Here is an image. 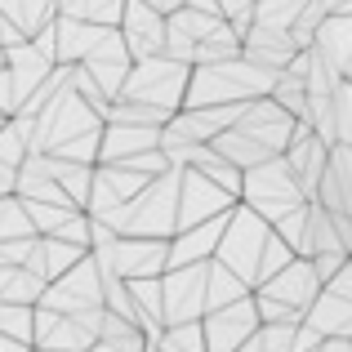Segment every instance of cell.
I'll list each match as a JSON object with an SVG mask.
<instances>
[{
    "mask_svg": "<svg viewBox=\"0 0 352 352\" xmlns=\"http://www.w3.org/2000/svg\"><path fill=\"white\" fill-rule=\"evenodd\" d=\"M281 72H267L250 63L245 54L232 63H210V67H192L188 103L183 107H245L254 98H272Z\"/></svg>",
    "mask_w": 352,
    "mask_h": 352,
    "instance_id": "6da1fadb",
    "label": "cell"
},
{
    "mask_svg": "<svg viewBox=\"0 0 352 352\" xmlns=\"http://www.w3.org/2000/svg\"><path fill=\"white\" fill-rule=\"evenodd\" d=\"M179 197H183V170H170L152 179L120 214L103 219L120 236H147V241H174L179 236Z\"/></svg>",
    "mask_w": 352,
    "mask_h": 352,
    "instance_id": "7a4b0ae2",
    "label": "cell"
},
{
    "mask_svg": "<svg viewBox=\"0 0 352 352\" xmlns=\"http://www.w3.org/2000/svg\"><path fill=\"white\" fill-rule=\"evenodd\" d=\"M241 201L276 228L285 214H294L299 206H308V192H303L299 174L290 170V161H285V156H276V161H263V165H254V170H245Z\"/></svg>",
    "mask_w": 352,
    "mask_h": 352,
    "instance_id": "3957f363",
    "label": "cell"
},
{
    "mask_svg": "<svg viewBox=\"0 0 352 352\" xmlns=\"http://www.w3.org/2000/svg\"><path fill=\"white\" fill-rule=\"evenodd\" d=\"M107 120L76 94V89H63L58 98H50L41 116H36V138H32V152H63L67 143L76 138H89V134H103Z\"/></svg>",
    "mask_w": 352,
    "mask_h": 352,
    "instance_id": "277c9868",
    "label": "cell"
},
{
    "mask_svg": "<svg viewBox=\"0 0 352 352\" xmlns=\"http://www.w3.org/2000/svg\"><path fill=\"white\" fill-rule=\"evenodd\" d=\"M272 236H276L272 223L241 201V206L232 210V219H228L223 241H219V263L232 267L250 290H258V267H263V254H267V241Z\"/></svg>",
    "mask_w": 352,
    "mask_h": 352,
    "instance_id": "5b68a950",
    "label": "cell"
},
{
    "mask_svg": "<svg viewBox=\"0 0 352 352\" xmlns=\"http://www.w3.org/2000/svg\"><path fill=\"white\" fill-rule=\"evenodd\" d=\"M188 85H192V67L161 54V58L134 63V72H129L120 98H129V103H147V107H161V112H174V116H179L183 103H188Z\"/></svg>",
    "mask_w": 352,
    "mask_h": 352,
    "instance_id": "8992f818",
    "label": "cell"
},
{
    "mask_svg": "<svg viewBox=\"0 0 352 352\" xmlns=\"http://www.w3.org/2000/svg\"><path fill=\"white\" fill-rule=\"evenodd\" d=\"M94 263L103 276L120 281H147V276L170 272V241H147V236H120L116 245L94 250Z\"/></svg>",
    "mask_w": 352,
    "mask_h": 352,
    "instance_id": "52a82bcc",
    "label": "cell"
},
{
    "mask_svg": "<svg viewBox=\"0 0 352 352\" xmlns=\"http://www.w3.org/2000/svg\"><path fill=\"white\" fill-rule=\"evenodd\" d=\"M161 285H165V326H188V321L210 317V263L170 267Z\"/></svg>",
    "mask_w": 352,
    "mask_h": 352,
    "instance_id": "ba28073f",
    "label": "cell"
},
{
    "mask_svg": "<svg viewBox=\"0 0 352 352\" xmlns=\"http://www.w3.org/2000/svg\"><path fill=\"white\" fill-rule=\"evenodd\" d=\"M41 308L63 312V317H85V312L107 308V303H103V272H98L94 254H89L85 263H76L67 276L50 281V290H45Z\"/></svg>",
    "mask_w": 352,
    "mask_h": 352,
    "instance_id": "9c48e42d",
    "label": "cell"
},
{
    "mask_svg": "<svg viewBox=\"0 0 352 352\" xmlns=\"http://www.w3.org/2000/svg\"><path fill=\"white\" fill-rule=\"evenodd\" d=\"M299 125H303V120H294L281 103H276V98H254V103L245 107V116L236 120L241 134H250L258 147H263V152H272V156H285V152H290Z\"/></svg>",
    "mask_w": 352,
    "mask_h": 352,
    "instance_id": "30bf717a",
    "label": "cell"
},
{
    "mask_svg": "<svg viewBox=\"0 0 352 352\" xmlns=\"http://www.w3.org/2000/svg\"><path fill=\"white\" fill-rule=\"evenodd\" d=\"M232 206H241V201L232 197V192H223L214 179H206L201 170H183L179 232H188V228H201V223H210V219H223Z\"/></svg>",
    "mask_w": 352,
    "mask_h": 352,
    "instance_id": "8fae6325",
    "label": "cell"
},
{
    "mask_svg": "<svg viewBox=\"0 0 352 352\" xmlns=\"http://www.w3.org/2000/svg\"><path fill=\"white\" fill-rule=\"evenodd\" d=\"M258 326H263V317H258V299L250 294V299L232 303V308H219L206 317V344L210 352H236L245 348L250 339L258 335Z\"/></svg>",
    "mask_w": 352,
    "mask_h": 352,
    "instance_id": "7c38bea8",
    "label": "cell"
},
{
    "mask_svg": "<svg viewBox=\"0 0 352 352\" xmlns=\"http://www.w3.org/2000/svg\"><path fill=\"white\" fill-rule=\"evenodd\" d=\"M120 36H125L134 63L161 58V54H165V41H170V18H165L161 9H152L147 0H129L125 23H120Z\"/></svg>",
    "mask_w": 352,
    "mask_h": 352,
    "instance_id": "4fadbf2b",
    "label": "cell"
},
{
    "mask_svg": "<svg viewBox=\"0 0 352 352\" xmlns=\"http://www.w3.org/2000/svg\"><path fill=\"white\" fill-rule=\"evenodd\" d=\"M147 183H152V179H147V174H138V170H129V165H98V174H94V197H89V210H85V214H94V219L120 214V210H125L129 201L147 188Z\"/></svg>",
    "mask_w": 352,
    "mask_h": 352,
    "instance_id": "5bb4252c",
    "label": "cell"
},
{
    "mask_svg": "<svg viewBox=\"0 0 352 352\" xmlns=\"http://www.w3.org/2000/svg\"><path fill=\"white\" fill-rule=\"evenodd\" d=\"M321 290H326V281L317 276L312 258H294L285 272H276L272 281L258 285L254 294H267V299H276V303H290V308H299L303 317H308V308L321 299Z\"/></svg>",
    "mask_w": 352,
    "mask_h": 352,
    "instance_id": "9a60e30c",
    "label": "cell"
},
{
    "mask_svg": "<svg viewBox=\"0 0 352 352\" xmlns=\"http://www.w3.org/2000/svg\"><path fill=\"white\" fill-rule=\"evenodd\" d=\"M80 67H85L89 76H94L98 85L107 89V98L116 103L120 89H125V80H129V72H134V54H129V45H125V36H120V27L103 36V45H98V50L89 54Z\"/></svg>",
    "mask_w": 352,
    "mask_h": 352,
    "instance_id": "2e32d148",
    "label": "cell"
},
{
    "mask_svg": "<svg viewBox=\"0 0 352 352\" xmlns=\"http://www.w3.org/2000/svg\"><path fill=\"white\" fill-rule=\"evenodd\" d=\"M36 348H45V352H94L98 335L80 317H63V312L41 308L36 312Z\"/></svg>",
    "mask_w": 352,
    "mask_h": 352,
    "instance_id": "e0dca14e",
    "label": "cell"
},
{
    "mask_svg": "<svg viewBox=\"0 0 352 352\" xmlns=\"http://www.w3.org/2000/svg\"><path fill=\"white\" fill-rule=\"evenodd\" d=\"M236 210V206H232ZM232 210H228L223 219H210V223L201 228H188V232H179L170 241V267H192V263H214L219 258V241L228 232V219H232Z\"/></svg>",
    "mask_w": 352,
    "mask_h": 352,
    "instance_id": "ac0fdd59",
    "label": "cell"
},
{
    "mask_svg": "<svg viewBox=\"0 0 352 352\" xmlns=\"http://www.w3.org/2000/svg\"><path fill=\"white\" fill-rule=\"evenodd\" d=\"M5 67L14 72V85H18V112H23V107L36 98V89H41L45 80L54 76V67H58V63H50L32 41H27V45H14V50H9Z\"/></svg>",
    "mask_w": 352,
    "mask_h": 352,
    "instance_id": "d6986e66",
    "label": "cell"
},
{
    "mask_svg": "<svg viewBox=\"0 0 352 352\" xmlns=\"http://www.w3.org/2000/svg\"><path fill=\"white\" fill-rule=\"evenodd\" d=\"M54 32H58V67H80L89 54L103 45L107 32L116 27H94V23H80V18H54Z\"/></svg>",
    "mask_w": 352,
    "mask_h": 352,
    "instance_id": "ffe728a7",
    "label": "cell"
},
{
    "mask_svg": "<svg viewBox=\"0 0 352 352\" xmlns=\"http://www.w3.org/2000/svg\"><path fill=\"white\" fill-rule=\"evenodd\" d=\"M245 58L258 63V67H267V72H285L294 58H299V41H294V32L250 27V36H245Z\"/></svg>",
    "mask_w": 352,
    "mask_h": 352,
    "instance_id": "44dd1931",
    "label": "cell"
},
{
    "mask_svg": "<svg viewBox=\"0 0 352 352\" xmlns=\"http://www.w3.org/2000/svg\"><path fill=\"white\" fill-rule=\"evenodd\" d=\"M161 134L165 129H147V125H107L103 129V161L98 165H116L138 152H152V147H161Z\"/></svg>",
    "mask_w": 352,
    "mask_h": 352,
    "instance_id": "7402d4cb",
    "label": "cell"
},
{
    "mask_svg": "<svg viewBox=\"0 0 352 352\" xmlns=\"http://www.w3.org/2000/svg\"><path fill=\"white\" fill-rule=\"evenodd\" d=\"M308 321L312 330H321L326 339H339L344 335L348 339V330H352V303L348 299H339V294H330V290H321V299L308 308Z\"/></svg>",
    "mask_w": 352,
    "mask_h": 352,
    "instance_id": "603a6c76",
    "label": "cell"
},
{
    "mask_svg": "<svg viewBox=\"0 0 352 352\" xmlns=\"http://www.w3.org/2000/svg\"><path fill=\"white\" fill-rule=\"evenodd\" d=\"M125 9L129 0H58L63 18H80V23H94V27H120Z\"/></svg>",
    "mask_w": 352,
    "mask_h": 352,
    "instance_id": "cb8c5ba5",
    "label": "cell"
},
{
    "mask_svg": "<svg viewBox=\"0 0 352 352\" xmlns=\"http://www.w3.org/2000/svg\"><path fill=\"white\" fill-rule=\"evenodd\" d=\"M0 14H9L27 36H41L58 18V0H0Z\"/></svg>",
    "mask_w": 352,
    "mask_h": 352,
    "instance_id": "d4e9b609",
    "label": "cell"
},
{
    "mask_svg": "<svg viewBox=\"0 0 352 352\" xmlns=\"http://www.w3.org/2000/svg\"><path fill=\"white\" fill-rule=\"evenodd\" d=\"M250 285L241 281V276L232 272V267H223L214 258L210 263V312H219V308H232V303H241V299H250Z\"/></svg>",
    "mask_w": 352,
    "mask_h": 352,
    "instance_id": "484cf974",
    "label": "cell"
},
{
    "mask_svg": "<svg viewBox=\"0 0 352 352\" xmlns=\"http://www.w3.org/2000/svg\"><path fill=\"white\" fill-rule=\"evenodd\" d=\"M41 236L32 223V214H27V201L23 197H0V245L5 241H32Z\"/></svg>",
    "mask_w": 352,
    "mask_h": 352,
    "instance_id": "4316f807",
    "label": "cell"
},
{
    "mask_svg": "<svg viewBox=\"0 0 352 352\" xmlns=\"http://www.w3.org/2000/svg\"><path fill=\"white\" fill-rule=\"evenodd\" d=\"M41 250H45V276H50V281L67 276L76 263H85V258H89V250L72 245V241H58V236H41Z\"/></svg>",
    "mask_w": 352,
    "mask_h": 352,
    "instance_id": "83f0119b",
    "label": "cell"
},
{
    "mask_svg": "<svg viewBox=\"0 0 352 352\" xmlns=\"http://www.w3.org/2000/svg\"><path fill=\"white\" fill-rule=\"evenodd\" d=\"M308 0H258L254 5V27H276V32H294L303 18Z\"/></svg>",
    "mask_w": 352,
    "mask_h": 352,
    "instance_id": "f1b7e54d",
    "label": "cell"
},
{
    "mask_svg": "<svg viewBox=\"0 0 352 352\" xmlns=\"http://www.w3.org/2000/svg\"><path fill=\"white\" fill-rule=\"evenodd\" d=\"M228 18H219V14H206V9H179V14H170V32H179V36H188V41H210V36L223 27Z\"/></svg>",
    "mask_w": 352,
    "mask_h": 352,
    "instance_id": "f546056e",
    "label": "cell"
},
{
    "mask_svg": "<svg viewBox=\"0 0 352 352\" xmlns=\"http://www.w3.org/2000/svg\"><path fill=\"white\" fill-rule=\"evenodd\" d=\"M174 120V112H161V107H147V103H129V98H116L107 125H147V129H165Z\"/></svg>",
    "mask_w": 352,
    "mask_h": 352,
    "instance_id": "4dcf8cb0",
    "label": "cell"
},
{
    "mask_svg": "<svg viewBox=\"0 0 352 352\" xmlns=\"http://www.w3.org/2000/svg\"><path fill=\"white\" fill-rule=\"evenodd\" d=\"M36 312L41 308H32V303H0V335L36 348Z\"/></svg>",
    "mask_w": 352,
    "mask_h": 352,
    "instance_id": "1f68e13d",
    "label": "cell"
},
{
    "mask_svg": "<svg viewBox=\"0 0 352 352\" xmlns=\"http://www.w3.org/2000/svg\"><path fill=\"white\" fill-rule=\"evenodd\" d=\"M161 352H210L206 344V321H188V326H165V335L156 339Z\"/></svg>",
    "mask_w": 352,
    "mask_h": 352,
    "instance_id": "d6a6232c",
    "label": "cell"
},
{
    "mask_svg": "<svg viewBox=\"0 0 352 352\" xmlns=\"http://www.w3.org/2000/svg\"><path fill=\"white\" fill-rule=\"evenodd\" d=\"M335 147H352V80L335 89Z\"/></svg>",
    "mask_w": 352,
    "mask_h": 352,
    "instance_id": "836d02e7",
    "label": "cell"
},
{
    "mask_svg": "<svg viewBox=\"0 0 352 352\" xmlns=\"http://www.w3.org/2000/svg\"><path fill=\"white\" fill-rule=\"evenodd\" d=\"M272 232H276V228H272ZM294 258H299V254L290 250V241L272 236V241H267V254H263V267H258V285H267L276 272H285V267H290Z\"/></svg>",
    "mask_w": 352,
    "mask_h": 352,
    "instance_id": "e575fe53",
    "label": "cell"
},
{
    "mask_svg": "<svg viewBox=\"0 0 352 352\" xmlns=\"http://www.w3.org/2000/svg\"><path fill=\"white\" fill-rule=\"evenodd\" d=\"M308 206H312V201H308ZM308 206H299L294 214H285L281 223H276V236L290 241V250H294L299 258H303V241H308Z\"/></svg>",
    "mask_w": 352,
    "mask_h": 352,
    "instance_id": "d590c367",
    "label": "cell"
},
{
    "mask_svg": "<svg viewBox=\"0 0 352 352\" xmlns=\"http://www.w3.org/2000/svg\"><path fill=\"white\" fill-rule=\"evenodd\" d=\"M258 299V317H263V326H303V312L290 308V303H276L267 299V294H254Z\"/></svg>",
    "mask_w": 352,
    "mask_h": 352,
    "instance_id": "8d00e7d4",
    "label": "cell"
},
{
    "mask_svg": "<svg viewBox=\"0 0 352 352\" xmlns=\"http://www.w3.org/2000/svg\"><path fill=\"white\" fill-rule=\"evenodd\" d=\"M294 335H299V326H258L263 352H294Z\"/></svg>",
    "mask_w": 352,
    "mask_h": 352,
    "instance_id": "74e56055",
    "label": "cell"
},
{
    "mask_svg": "<svg viewBox=\"0 0 352 352\" xmlns=\"http://www.w3.org/2000/svg\"><path fill=\"white\" fill-rule=\"evenodd\" d=\"M0 116H18V85L9 67H0Z\"/></svg>",
    "mask_w": 352,
    "mask_h": 352,
    "instance_id": "f35d334b",
    "label": "cell"
},
{
    "mask_svg": "<svg viewBox=\"0 0 352 352\" xmlns=\"http://www.w3.org/2000/svg\"><path fill=\"white\" fill-rule=\"evenodd\" d=\"M0 197H18V170L0 161Z\"/></svg>",
    "mask_w": 352,
    "mask_h": 352,
    "instance_id": "ab89813d",
    "label": "cell"
},
{
    "mask_svg": "<svg viewBox=\"0 0 352 352\" xmlns=\"http://www.w3.org/2000/svg\"><path fill=\"white\" fill-rule=\"evenodd\" d=\"M317 352H352V339H344V335H339V339H326Z\"/></svg>",
    "mask_w": 352,
    "mask_h": 352,
    "instance_id": "60d3db41",
    "label": "cell"
},
{
    "mask_svg": "<svg viewBox=\"0 0 352 352\" xmlns=\"http://www.w3.org/2000/svg\"><path fill=\"white\" fill-rule=\"evenodd\" d=\"M0 352H32V344H18V339L0 335Z\"/></svg>",
    "mask_w": 352,
    "mask_h": 352,
    "instance_id": "b9f144b4",
    "label": "cell"
},
{
    "mask_svg": "<svg viewBox=\"0 0 352 352\" xmlns=\"http://www.w3.org/2000/svg\"><path fill=\"white\" fill-rule=\"evenodd\" d=\"M330 14H352V0H326Z\"/></svg>",
    "mask_w": 352,
    "mask_h": 352,
    "instance_id": "7bdbcfd3",
    "label": "cell"
},
{
    "mask_svg": "<svg viewBox=\"0 0 352 352\" xmlns=\"http://www.w3.org/2000/svg\"><path fill=\"white\" fill-rule=\"evenodd\" d=\"M236 352H263V344H258V335H254V339H250L245 348H236Z\"/></svg>",
    "mask_w": 352,
    "mask_h": 352,
    "instance_id": "ee69618b",
    "label": "cell"
},
{
    "mask_svg": "<svg viewBox=\"0 0 352 352\" xmlns=\"http://www.w3.org/2000/svg\"><path fill=\"white\" fill-rule=\"evenodd\" d=\"M0 125H5V116H0Z\"/></svg>",
    "mask_w": 352,
    "mask_h": 352,
    "instance_id": "f6af8a7d",
    "label": "cell"
},
{
    "mask_svg": "<svg viewBox=\"0 0 352 352\" xmlns=\"http://www.w3.org/2000/svg\"><path fill=\"white\" fill-rule=\"evenodd\" d=\"M0 67H5V63H0Z\"/></svg>",
    "mask_w": 352,
    "mask_h": 352,
    "instance_id": "bcb514c9",
    "label": "cell"
}]
</instances>
